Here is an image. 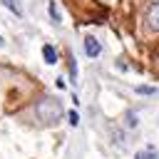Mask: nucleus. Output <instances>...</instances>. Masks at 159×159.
Instances as JSON below:
<instances>
[{
    "instance_id": "obj_4",
    "label": "nucleus",
    "mask_w": 159,
    "mask_h": 159,
    "mask_svg": "<svg viewBox=\"0 0 159 159\" xmlns=\"http://www.w3.org/2000/svg\"><path fill=\"white\" fill-rule=\"evenodd\" d=\"M42 57H45L47 65H55V62H57V50H55L50 42H45V45H42Z\"/></svg>"
},
{
    "instance_id": "obj_7",
    "label": "nucleus",
    "mask_w": 159,
    "mask_h": 159,
    "mask_svg": "<svg viewBox=\"0 0 159 159\" xmlns=\"http://www.w3.org/2000/svg\"><path fill=\"white\" fill-rule=\"evenodd\" d=\"M2 5H5V7H7V10H10V12H15V15H17V17H20V15H22V10H20V5H17V2H15V0H2Z\"/></svg>"
},
{
    "instance_id": "obj_2",
    "label": "nucleus",
    "mask_w": 159,
    "mask_h": 159,
    "mask_svg": "<svg viewBox=\"0 0 159 159\" xmlns=\"http://www.w3.org/2000/svg\"><path fill=\"white\" fill-rule=\"evenodd\" d=\"M147 22H149V30H159V0L149 5V10H147Z\"/></svg>"
},
{
    "instance_id": "obj_12",
    "label": "nucleus",
    "mask_w": 159,
    "mask_h": 159,
    "mask_svg": "<svg viewBox=\"0 0 159 159\" xmlns=\"http://www.w3.org/2000/svg\"><path fill=\"white\" fill-rule=\"evenodd\" d=\"M2 42H5V40H2V35H0V47H2Z\"/></svg>"
},
{
    "instance_id": "obj_8",
    "label": "nucleus",
    "mask_w": 159,
    "mask_h": 159,
    "mask_svg": "<svg viewBox=\"0 0 159 159\" xmlns=\"http://www.w3.org/2000/svg\"><path fill=\"white\" fill-rule=\"evenodd\" d=\"M47 10H50V17H52L55 22H60V10H57V5H55V0H50V5H47Z\"/></svg>"
},
{
    "instance_id": "obj_1",
    "label": "nucleus",
    "mask_w": 159,
    "mask_h": 159,
    "mask_svg": "<svg viewBox=\"0 0 159 159\" xmlns=\"http://www.w3.org/2000/svg\"><path fill=\"white\" fill-rule=\"evenodd\" d=\"M35 112H37V119L45 122V124H57V122L62 119V114H65L62 104H60L57 99H52V97H45V99L37 104Z\"/></svg>"
},
{
    "instance_id": "obj_9",
    "label": "nucleus",
    "mask_w": 159,
    "mask_h": 159,
    "mask_svg": "<svg viewBox=\"0 0 159 159\" xmlns=\"http://www.w3.org/2000/svg\"><path fill=\"white\" fill-rule=\"evenodd\" d=\"M67 119H70V124H72V127H77V124H80V114H77L75 109H72V112H67Z\"/></svg>"
},
{
    "instance_id": "obj_6",
    "label": "nucleus",
    "mask_w": 159,
    "mask_h": 159,
    "mask_svg": "<svg viewBox=\"0 0 159 159\" xmlns=\"http://www.w3.org/2000/svg\"><path fill=\"white\" fill-rule=\"evenodd\" d=\"M134 159H157V149H154V147H147L144 152H137Z\"/></svg>"
},
{
    "instance_id": "obj_11",
    "label": "nucleus",
    "mask_w": 159,
    "mask_h": 159,
    "mask_svg": "<svg viewBox=\"0 0 159 159\" xmlns=\"http://www.w3.org/2000/svg\"><path fill=\"white\" fill-rule=\"evenodd\" d=\"M137 92H139V94H157L154 87H137Z\"/></svg>"
},
{
    "instance_id": "obj_3",
    "label": "nucleus",
    "mask_w": 159,
    "mask_h": 159,
    "mask_svg": "<svg viewBox=\"0 0 159 159\" xmlns=\"http://www.w3.org/2000/svg\"><path fill=\"white\" fill-rule=\"evenodd\" d=\"M99 52H102V45H99L92 35H87V37H84V55H87V57H97Z\"/></svg>"
},
{
    "instance_id": "obj_10",
    "label": "nucleus",
    "mask_w": 159,
    "mask_h": 159,
    "mask_svg": "<svg viewBox=\"0 0 159 159\" xmlns=\"http://www.w3.org/2000/svg\"><path fill=\"white\" fill-rule=\"evenodd\" d=\"M70 77L77 80V62H75V57H70Z\"/></svg>"
},
{
    "instance_id": "obj_5",
    "label": "nucleus",
    "mask_w": 159,
    "mask_h": 159,
    "mask_svg": "<svg viewBox=\"0 0 159 159\" xmlns=\"http://www.w3.org/2000/svg\"><path fill=\"white\" fill-rule=\"evenodd\" d=\"M124 124H127L129 129H134V127L139 124V114H137L134 109H127V112H124Z\"/></svg>"
}]
</instances>
